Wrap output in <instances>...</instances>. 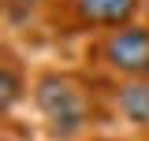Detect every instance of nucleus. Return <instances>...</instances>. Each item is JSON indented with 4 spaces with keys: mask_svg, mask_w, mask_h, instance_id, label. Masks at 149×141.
<instances>
[{
    "mask_svg": "<svg viewBox=\"0 0 149 141\" xmlns=\"http://www.w3.org/2000/svg\"><path fill=\"white\" fill-rule=\"evenodd\" d=\"M34 104L56 138H74L90 123V97L67 74H41L34 86Z\"/></svg>",
    "mask_w": 149,
    "mask_h": 141,
    "instance_id": "nucleus-1",
    "label": "nucleus"
},
{
    "mask_svg": "<svg viewBox=\"0 0 149 141\" xmlns=\"http://www.w3.org/2000/svg\"><path fill=\"white\" fill-rule=\"evenodd\" d=\"M97 56L101 63L123 78H142L149 74V26H116L101 37L97 45Z\"/></svg>",
    "mask_w": 149,
    "mask_h": 141,
    "instance_id": "nucleus-2",
    "label": "nucleus"
},
{
    "mask_svg": "<svg viewBox=\"0 0 149 141\" xmlns=\"http://www.w3.org/2000/svg\"><path fill=\"white\" fill-rule=\"evenodd\" d=\"M74 22L93 26V30H116L127 26L130 19L138 15L142 0H67Z\"/></svg>",
    "mask_w": 149,
    "mask_h": 141,
    "instance_id": "nucleus-3",
    "label": "nucleus"
},
{
    "mask_svg": "<svg viewBox=\"0 0 149 141\" xmlns=\"http://www.w3.org/2000/svg\"><path fill=\"white\" fill-rule=\"evenodd\" d=\"M116 108L123 111V119L134 126H149V74L127 78L116 93Z\"/></svg>",
    "mask_w": 149,
    "mask_h": 141,
    "instance_id": "nucleus-4",
    "label": "nucleus"
},
{
    "mask_svg": "<svg viewBox=\"0 0 149 141\" xmlns=\"http://www.w3.org/2000/svg\"><path fill=\"white\" fill-rule=\"evenodd\" d=\"M19 100V74H15V67H11V59L4 63V108H11Z\"/></svg>",
    "mask_w": 149,
    "mask_h": 141,
    "instance_id": "nucleus-5",
    "label": "nucleus"
},
{
    "mask_svg": "<svg viewBox=\"0 0 149 141\" xmlns=\"http://www.w3.org/2000/svg\"><path fill=\"white\" fill-rule=\"evenodd\" d=\"M8 4H11V8H37L41 0H8Z\"/></svg>",
    "mask_w": 149,
    "mask_h": 141,
    "instance_id": "nucleus-6",
    "label": "nucleus"
},
{
    "mask_svg": "<svg viewBox=\"0 0 149 141\" xmlns=\"http://www.w3.org/2000/svg\"><path fill=\"white\" fill-rule=\"evenodd\" d=\"M146 11H149V0H146Z\"/></svg>",
    "mask_w": 149,
    "mask_h": 141,
    "instance_id": "nucleus-7",
    "label": "nucleus"
}]
</instances>
